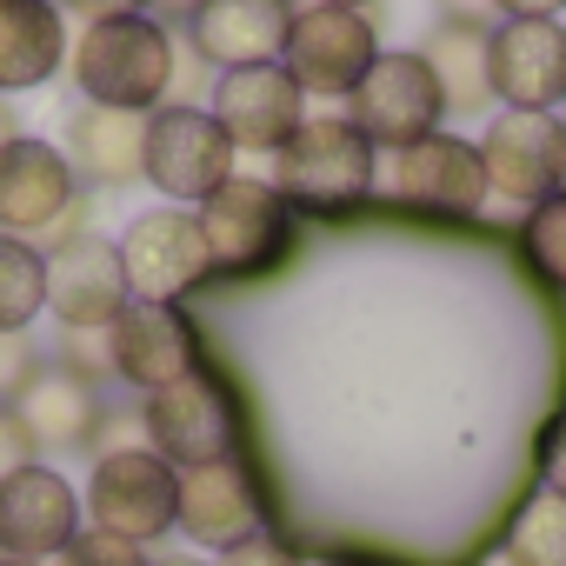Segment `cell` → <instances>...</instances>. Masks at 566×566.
<instances>
[{"instance_id": "cell-1", "label": "cell", "mask_w": 566, "mask_h": 566, "mask_svg": "<svg viewBox=\"0 0 566 566\" xmlns=\"http://www.w3.org/2000/svg\"><path fill=\"white\" fill-rule=\"evenodd\" d=\"M74 87L87 94V107H114V114H160L180 74L174 34L154 14H114V21H87L74 34L67 54Z\"/></svg>"}, {"instance_id": "cell-2", "label": "cell", "mask_w": 566, "mask_h": 566, "mask_svg": "<svg viewBox=\"0 0 566 566\" xmlns=\"http://www.w3.org/2000/svg\"><path fill=\"white\" fill-rule=\"evenodd\" d=\"M273 193L301 220H340L380 193V147L347 114H307V127L273 154Z\"/></svg>"}, {"instance_id": "cell-3", "label": "cell", "mask_w": 566, "mask_h": 566, "mask_svg": "<svg viewBox=\"0 0 566 566\" xmlns=\"http://www.w3.org/2000/svg\"><path fill=\"white\" fill-rule=\"evenodd\" d=\"M140 440L180 473L213 467V460H247V400H240L233 374H220V360H207L200 374L147 394L140 400Z\"/></svg>"}, {"instance_id": "cell-4", "label": "cell", "mask_w": 566, "mask_h": 566, "mask_svg": "<svg viewBox=\"0 0 566 566\" xmlns=\"http://www.w3.org/2000/svg\"><path fill=\"white\" fill-rule=\"evenodd\" d=\"M193 220H200L213 280H266L301 247V213L273 193V180H253V174H233L213 200L193 207Z\"/></svg>"}, {"instance_id": "cell-5", "label": "cell", "mask_w": 566, "mask_h": 566, "mask_svg": "<svg viewBox=\"0 0 566 566\" xmlns=\"http://www.w3.org/2000/svg\"><path fill=\"white\" fill-rule=\"evenodd\" d=\"M81 513L101 533H120L134 546H154L180 520V467H167L147 440L140 447H107V453H94Z\"/></svg>"}, {"instance_id": "cell-6", "label": "cell", "mask_w": 566, "mask_h": 566, "mask_svg": "<svg viewBox=\"0 0 566 566\" xmlns=\"http://www.w3.org/2000/svg\"><path fill=\"white\" fill-rule=\"evenodd\" d=\"M380 14H354V8H294L287 48H280V67L294 74L301 94L321 101H354V87L374 74L380 61Z\"/></svg>"}, {"instance_id": "cell-7", "label": "cell", "mask_w": 566, "mask_h": 566, "mask_svg": "<svg viewBox=\"0 0 566 566\" xmlns=\"http://www.w3.org/2000/svg\"><path fill=\"white\" fill-rule=\"evenodd\" d=\"M233 160L240 147L200 101H167L160 114H147V180L160 187V200L180 207L213 200L233 180Z\"/></svg>"}, {"instance_id": "cell-8", "label": "cell", "mask_w": 566, "mask_h": 566, "mask_svg": "<svg viewBox=\"0 0 566 566\" xmlns=\"http://www.w3.org/2000/svg\"><path fill=\"white\" fill-rule=\"evenodd\" d=\"M114 247H120V273H127V294H134V301L187 307L200 287H213V260H207L200 220L180 213V207L134 213Z\"/></svg>"}, {"instance_id": "cell-9", "label": "cell", "mask_w": 566, "mask_h": 566, "mask_svg": "<svg viewBox=\"0 0 566 566\" xmlns=\"http://www.w3.org/2000/svg\"><path fill=\"white\" fill-rule=\"evenodd\" d=\"M0 233H14V240L81 233V174H74L67 147L21 134L0 154Z\"/></svg>"}, {"instance_id": "cell-10", "label": "cell", "mask_w": 566, "mask_h": 566, "mask_svg": "<svg viewBox=\"0 0 566 566\" xmlns=\"http://www.w3.org/2000/svg\"><path fill=\"white\" fill-rule=\"evenodd\" d=\"M480 174L493 200L539 207L566 187V114H520L500 107L480 134Z\"/></svg>"}, {"instance_id": "cell-11", "label": "cell", "mask_w": 566, "mask_h": 566, "mask_svg": "<svg viewBox=\"0 0 566 566\" xmlns=\"http://www.w3.org/2000/svg\"><path fill=\"white\" fill-rule=\"evenodd\" d=\"M380 193L413 213H453V220H473L493 200L480 174V140H460L447 127L400 154H380Z\"/></svg>"}, {"instance_id": "cell-12", "label": "cell", "mask_w": 566, "mask_h": 566, "mask_svg": "<svg viewBox=\"0 0 566 566\" xmlns=\"http://www.w3.org/2000/svg\"><path fill=\"white\" fill-rule=\"evenodd\" d=\"M347 107H354L347 120H354L380 154L413 147V140L440 134V120H447V94H440L433 67L420 61V48L380 54V61H374V74L354 87V101H347Z\"/></svg>"}, {"instance_id": "cell-13", "label": "cell", "mask_w": 566, "mask_h": 566, "mask_svg": "<svg viewBox=\"0 0 566 566\" xmlns=\"http://www.w3.org/2000/svg\"><path fill=\"white\" fill-rule=\"evenodd\" d=\"M107 347H114V380L140 387V400L174 387V380H187V374H200L213 360L207 334L193 327V314L187 307H160V301H127L120 321L107 327Z\"/></svg>"}, {"instance_id": "cell-14", "label": "cell", "mask_w": 566, "mask_h": 566, "mask_svg": "<svg viewBox=\"0 0 566 566\" xmlns=\"http://www.w3.org/2000/svg\"><path fill=\"white\" fill-rule=\"evenodd\" d=\"M127 273H120V247L94 227L54 240L48 253V307L61 321V334H107L127 307Z\"/></svg>"}, {"instance_id": "cell-15", "label": "cell", "mask_w": 566, "mask_h": 566, "mask_svg": "<svg viewBox=\"0 0 566 566\" xmlns=\"http://www.w3.org/2000/svg\"><path fill=\"white\" fill-rule=\"evenodd\" d=\"M266 480L253 473V460H213V467H187L180 473V520L174 533H187L193 546H207L213 559L253 533H266Z\"/></svg>"}, {"instance_id": "cell-16", "label": "cell", "mask_w": 566, "mask_h": 566, "mask_svg": "<svg viewBox=\"0 0 566 566\" xmlns=\"http://www.w3.org/2000/svg\"><path fill=\"white\" fill-rule=\"evenodd\" d=\"M81 526H87V513H81V493L61 467L34 460V467L0 480V559H48L54 566Z\"/></svg>"}, {"instance_id": "cell-17", "label": "cell", "mask_w": 566, "mask_h": 566, "mask_svg": "<svg viewBox=\"0 0 566 566\" xmlns=\"http://www.w3.org/2000/svg\"><path fill=\"white\" fill-rule=\"evenodd\" d=\"M207 114L227 127L233 147L280 154V147L307 127V94L294 87V74L280 67V61H266V67H233V74H220Z\"/></svg>"}, {"instance_id": "cell-18", "label": "cell", "mask_w": 566, "mask_h": 566, "mask_svg": "<svg viewBox=\"0 0 566 566\" xmlns=\"http://www.w3.org/2000/svg\"><path fill=\"white\" fill-rule=\"evenodd\" d=\"M8 413L28 427V440L41 447V460H48V453H94L101 433H107V400H101V387L81 380V374H67L61 360H41V367L21 380V394L8 400Z\"/></svg>"}, {"instance_id": "cell-19", "label": "cell", "mask_w": 566, "mask_h": 566, "mask_svg": "<svg viewBox=\"0 0 566 566\" xmlns=\"http://www.w3.org/2000/svg\"><path fill=\"white\" fill-rule=\"evenodd\" d=\"M294 0H193L187 8V48L200 67H266L287 48Z\"/></svg>"}, {"instance_id": "cell-20", "label": "cell", "mask_w": 566, "mask_h": 566, "mask_svg": "<svg viewBox=\"0 0 566 566\" xmlns=\"http://www.w3.org/2000/svg\"><path fill=\"white\" fill-rule=\"evenodd\" d=\"M493 101L520 114L566 107V21H500L493 28Z\"/></svg>"}, {"instance_id": "cell-21", "label": "cell", "mask_w": 566, "mask_h": 566, "mask_svg": "<svg viewBox=\"0 0 566 566\" xmlns=\"http://www.w3.org/2000/svg\"><path fill=\"white\" fill-rule=\"evenodd\" d=\"M67 14L54 0H0V101L48 87L67 67Z\"/></svg>"}, {"instance_id": "cell-22", "label": "cell", "mask_w": 566, "mask_h": 566, "mask_svg": "<svg viewBox=\"0 0 566 566\" xmlns=\"http://www.w3.org/2000/svg\"><path fill=\"white\" fill-rule=\"evenodd\" d=\"M420 61L433 67L447 114H480L493 101V28L480 14H440L420 41Z\"/></svg>"}, {"instance_id": "cell-23", "label": "cell", "mask_w": 566, "mask_h": 566, "mask_svg": "<svg viewBox=\"0 0 566 566\" xmlns=\"http://www.w3.org/2000/svg\"><path fill=\"white\" fill-rule=\"evenodd\" d=\"M67 160L87 187H134L147 180V114H114V107H81L67 120Z\"/></svg>"}, {"instance_id": "cell-24", "label": "cell", "mask_w": 566, "mask_h": 566, "mask_svg": "<svg viewBox=\"0 0 566 566\" xmlns=\"http://www.w3.org/2000/svg\"><path fill=\"white\" fill-rule=\"evenodd\" d=\"M500 566H566V500L533 486L500 526Z\"/></svg>"}, {"instance_id": "cell-25", "label": "cell", "mask_w": 566, "mask_h": 566, "mask_svg": "<svg viewBox=\"0 0 566 566\" xmlns=\"http://www.w3.org/2000/svg\"><path fill=\"white\" fill-rule=\"evenodd\" d=\"M48 314V253L0 233V334H28Z\"/></svg>"}, {"instance_id": "cell-26", "label": "cell", "mask_w": 566, "mask_h": 566, "mask_svg": "<svg viewBox=\"0 0 566 566\" xmlns=\"http://www.w3.org/2000/svg\"><path fill=\"white\" fill-rule=\"evenodd\" d=\"M520 253H526V266L546 280L553 294H566V187L546 193L539 207H526V220H520Z\"/></svg>"}, {"instance_id": "cell-27", "label": "cell", "mask_w": 566, "mask_h": 566, "mask_svg": "<svg viewBox=\"0 0 566 566\" xmlns=\"http://www.w3.org/2000/svg\"><path fill=\"white\" fill-rule=\"evenodd\" d=\"M147 559H154L147 546H134V539H120V533H101V526H81L74 546H67L54 566H147Z\"/></svg>"}, {"instance_id": "cell-28", "label": "cell", "mask_w": 566, "mask_h": 566, "mask_svg": "<svg viewBox=\"0 0 566 566\" xmlns=\"http://www.w3.org/2000/svg\"><path fill=\"white\" fill-rule=\"evenodd\" d=\"M48 360H61L67 374H81V380H114V347H107V334H61V347L48 354Z\"/></svg>"}, {"instance_id": "cell-29", "label": "cell", "mask_w": 566, "mask_h": 566, "mask_svg": "<svg viewBox=\"0 0 566 566\" xmlns=\"http://www.w3.org/2000/svg\"><path fill=\"white\" fill-rule=\"evenodd\" d=\"M213 566H307V553L280 533V526H266V533H253V539H240V546H227Z\"/></svg>"}, {"instance_id": "cell-30", "label": "cell", "mask_w": 566, "mask_h": 566, "mask_svg": "<svg viewBox=\"0 0 566 566\" xmlns=\"http://www.w3.org/2000/svg\"><path fill=\"white\" fill-rule=\"evenodd\" d=\"M533 473H539V486H546V493H559V500H566V400H559V407H553V420L539 427Z\"/></svg>"}, {"instance_id": "cell-31", "label": "cell", "mask_w": 566, "mask_h": 566, "mask_svg": "<svg viewBox=\"0 0 566 566\" xmlns=\"http://www.w3.org/2000/svg\"><path fill=\"white\" fill-rule=\"evenodd\" d=\"M41 360H48V354H41L28 334H0V407H8V400L21 394V380H28Z\"/></svg>"}, {"instance_id": "cell-32", "label": "cell", "mask_w": 566, "mask_h": 566, "mask_svg": "<svg viewBox=\"0 0 566 566\" xmlns=\"http://www.w3.org/2000/svg\"><path fill=\"white\" fill-rule=\"evenodd\" d=\"M34 460H41V447L28 440V427H21L8 407H0V480L21 473V467H34Z\"/></svg>"}, {"instance_id": "cell-33", "label": "cell", "mask_w": 566, "mask_h": 566, "mask_svg": "<svg viewBox=\"0 0 566 566\" xmlns=\"http://www.w3.org/2000/svg\"><path fill=\"white\" fill-rule=\"evenodd\" d=\"M54 8L74 14V21L87 28V21H114V14H147L154 0H54Z\"/></svg>"}, {"instance_id": "cell-34", "label": "cell", "mask_w": 566, "mask_h": 566, "mask_svg": "<svg viewBox=\"0 0 566 566\" xmlns=\"http://www.w3.org/2000/svg\"><path fill=\"white\" fill-rule=\"evenodd\" d=\"M493 8H500V21H559L566 0H493Z\"/></svg>"}, {"instance_id": "cell-35", "label": "cell", "mask_w": 566, "mask_h": 566, "mask_svg": "<svg viewBox=\"0 0 566 566\" xmlns=\"http://www.w3.org/2000/svg\"><path fill=\"white\" fill-rule=\"evenodd\" d=\"M14 140H21V107H14V101H0V154H8Z\"/></svg>"}, {"instance_id": "cell-36", "label": "cell", "mask_w": 566, "mask_h": 566, "mask_svg": "<svg viewBox=\"0 0 566 566\" xmlns=\"http://www.w3.org/2000/svg\"><path fill=\"white\" fill-rule=\"evenodd\" d=\"M307 8H354V14H380V0H307Z\"/></svg>"}, {"instance_id": "cell-37", "label": "cell", "mask_w": 566, "mask_h": 566, "mask_svg": "<svg viewBox=\"0 0 566 566\" xmlns=\"http://www.w3.org/2000/svg\"><path fill=\"white\" fill-rule=\"evenodd\" d=\"M147 566H213V559H200V553H160V559H147Z\"/></svg>"}, {"instance_id": "cell-38", "label": "cell", "mask_w": 566, "mask_h": 566, "mask_svg": "<svg viewBox=\"0 0 566 566\" xmlns=\"http://www.w3.org/2000/svg\"><path fill=\"white\" fill-rule=\"evenodd\" d=\"M307 566H360V559H347V553H314Z\"/></svg>"}, {"instance_id": "cell-39", "label": "cell", "mask_w": 566, "mask_h": 566, "mask_svg": "<svg viewBox=\"0 0 566 566\" xmlns=\"http://www.w3.org/2000/svg\"><path fill=\"white\" fill-rule=\"evenodd\" d=\"M0 566H48V559H0Z\"/></svg>"}]
</instances>
